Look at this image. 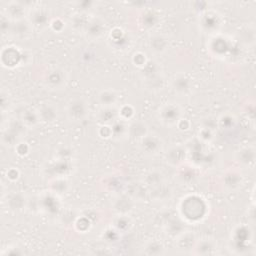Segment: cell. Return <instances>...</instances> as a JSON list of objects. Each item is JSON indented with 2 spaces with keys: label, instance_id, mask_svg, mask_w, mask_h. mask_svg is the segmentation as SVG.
Wrapping results in <instances>:
<instances>
[{
  "label": "cell",
  "instance_id": "obj_1",
  "mask_svg": "<svg viewBox=\"0 0 256 256\" xmlns=\"http://www.w3.org/2000/svg\"><path fill=\"white\" fill-rule=\"evenodd\" d=\"M182 218L189 222L201 220L206 213V204L204 200L197 196H188L182 199L180 204Z\"/></svg>",
  "mask_w": 256,
  "mask_h": 256
},
{
  "label": "cell",
  "instance_id": "obj_2",
  "mask_svg": "<svg viewBox=\"0 0 256 256\" xmlns=\"http://www.w3.org/2000/svg\"><path fill=\"white\" fill-rule=\"evenodd\" d=\"M142 69V79L146 89L159 91L164 87V76L157 62L148 60Z\"/></svg>",
  "mask_w": 256,
  "mask_h": 256
},
{
  "label": "cell",
  "instance_id": "obj_3",
  "mask_svg": "<svg viewBox=\"0 0 256 256\" xmlns=\"http://www.w3.org/2000/svg\"><path fill=\"white\" fill-rule=\"evenodd\" d=\"M67 118L72 122H81L89 114V104L82 96H75L69 99L66 104Z\"/></svg>",
  "mask_w": 256,
  "mask_h": 256
},
{
  "label": "cell",
  "instance_id": "obj_4",
  "mask_svg": "<svg viewBox=\"0 0 256 256\" xmlns=\"http://www.w3.org/2000/svg\"><path fill=\"white\" fill-rule=\"evenodd\" d=\"M24 128H26L20 120L7 122V126L3 127L1 142L6 147H16L22 140L24 134Z\"/></svg>",
  "mask_w": 256,
  "mask_h": 256
},
{
  "label": "cell",
  "instance_id": "obj_5",
  "mask_svg": "<svg viewBox=\"0 0 256 256\" xmlns=\"http://www.w3.org/2000/svg\"><path fill=\"white\" fill-rule=\"evenodd\" d=\"M157 117L159 121L165 126H176L182 118V109L178 104L174 102H168L163 104L158 109Z\"/></svg>",
  "mask_w": 256,
  "mask_h": 256
},
{
  "label": "cell",
  "instance_id": "obj_6",
  "mask_svg": "<svg viewBox=\"0 0 256 256\" xmlns=\"http://www.w3.org/2000/svg\"><path fill=\"white\" fill-rule=\"evenodd\" d=\"M42 81L47 89L60 90L67 82V74L62 68L54 67L45 72Z\"/></svg>",
  "mask_w": 256,
  "mask_h": 256
},
{
  "label": "cell",
  "instance_id": "obj_7",
  "mask_svg": "<svg viewBox=\"0 0 256 256\" xmlns=\"http://www.w3.org/2000/svg\"><path fill=\"white\" fill-rule=\"evenodd\" d=\"M28 22L32 26V28L42 29L51 24L50 21V12L44 6H35L28 10L27 18Z\"/></svg>",
  "mask_w": 256,
  "mask_h": 256
},
{
  "label": "cell",
  "instance_id": "obj_8",
  "mask_svg": "<svg viewBox=\"0 0 256 256\" xmlns=\"http://www.w3.org/2000/svg\"><path fill=\"white\" fill-rule=\"evenodd\" d=\"M139 149L148 156H155L163 149V140L154 133H148L140 141H138Z\"/></svg>",
  "mask_w": 256,
  "mask_h": 256
},
{
  "label": "cell",
  "instance_id": "obj_9",
  "mask_svg": "<svg viewBox=\"0 0 256 256\" xmlns=\"http://www.w3.org/2000/svg\"><path fill=\"white\" fill-rule=\"evenodd\" d=\"M105 31L106 26L104 21L100 17H91L83 31V34L89 40H97L104 35Z\"/></svg>",
  "mask_w": 256,
  "mask_h": 256
},
{
  "label": "cell",
  "instance_id": "obj_10",
  "mask_svg": "<svg viewBox=\"0 0 256 256\" xmlns=\"http://www.w3.org/2000/svg\"><path fill=\"white\" fill-rule=\"evenodd\" d=\"M41 122L54 123L59 117V109L57 105L51 101L42 102L36 107Z\"/></svg>",
  "mask_w": 256,
  "mask_h": 256
},
{
  "label": "cell",
  "instance_id": "obj_11",
  "mask_svg": "<svg viewBox=\"0 0 256 256\" xmlns=\"http://www.w3.org/2000/svg\"><path fill=\"white\" fill-rule=\"evenodd\" d=\"M186 157H187V150L182 145L171 146L165 154L166 162L173 167H179L183 165L186 160Z\"/></svg>",
  "mask_w": 256,
  "mask_h": 256
},
{
  "label": "cell",
  "instance_id": "obj_12",
  "mask_svg": "<svg viewBox=\"0 0 256 256\" xmlns=\"http://www.w3.org/2000/svg\"><path fill=\"white\" fill-rule=\"evenodd\" d=\"M171 87L178 95L187 96L192 92V81L184 74H177L172 78Z\"/></svg>",
  "mask_w": 256,
  "mask_h": 256
},
{
  "label": "cell",
  "instance_id": "obj_13",
  "mask_svg": "<svg viewBox=\"0 0 256 256\" xmlns=\"http://www.w3.org/2000/svg\"><path fill=\"white\" fill-rule=\"evenodd\" d=\"M28 11L20 2H9L7 4V8H5V16L12 22L24 20L27 18Z\"/></svg>",
  "mask_w": 256,
  "mask_h": 256
},
{
  "label": "cell",
  "instance_id": "obj_14",
  "mask_svg": "<svg viewBox=\"0 0 256 256\" xmlns=\"http://www.w3.org/2000/svg\"><path fill=\"white\" fill-rule=\"evenodd\" d=\"M96 119L101 125L110 126L119 119V110L116 106L101 107L96 114Z\"/></svg>",
  "mask_w": 256,
  "mask_h": 256
},
{
  "label": "cell",
  "instance_id": "obj_15",
  "mask_svg": "<svg viewBox=\"0 0 256 256\" xmlns=\"http://www.w3.org/2000/svg\"><path fill=\"white\" fill-rule=\"evenodd\" d=\"M149 133L148 125L143 120H131L128 122V137L137 142Z\"/></svg>",
  "mask_w": 256,
  "mask_h": 256
},
{
  "label": "cell",
  "instance_id": "obj_16",
  "mask_svg": "<svg viewBox=\"0 0 256 256\" xmlns=\"http://www.w3.org/2000/svg\"><path fill=\"white\" fill-rule=\"evenodd\" d=\"M148 46L155 54L164 53L169 47L168 38L161 33H153L149 36Z\"/></svg>",
  "mask_w": 256,
  "mask_h": 256
},
{
  "label": "cell",
  "instance_id": "obj_17",
  "mask_svg": "<svg viewBox=\"0 0 256 256\" xmlns=\"http://www.w3.org/2000/svg\"><path fill=\"white\" fill-rule=\"evenodd\" d=\"M27 204H28V199L21 192H13L7 196L6 205L8 209L13 212L22 211L24 208H26Z\"/></svg>",
  "mask_w": 256,
  "mask_h": 256
},
{
  "label": "cell",
  "instance_id": "obj_18",
  "mask_svg": "<svg viewBox=\"0 0 256 256\" xmlns=\"http://www.w3.org/2000/svg\"><path fill=\"white\" fill-rule=\"evenodd\" d=\"M133 206L134 199L128 194L118 196L113 203V209L116 213H118V215H127L132 211Z\"/></svg>",
  "mask_w": 256,
  "mask_h": 256
},
{
  "label": "cell",
  "instance_id": "obj_19",
  "mask_svg": "<svg viewBox=\"0 0 256 256\" xmlns=\"http://www.w3.org/2000/svg\"><path fill=\"white\" fill-rule=\"evenodd\" d=\"M235 159L243 166L250 167L254 165L255 149L253 146H244L235 153Z\"/></svg>",
  "mask_w": 256,
  "mask_h": 256
},
{
  "label": "cell",
  "instance_id": "obj_20",
  "mask_svg": "<svg viewBox=\"0 0 256 256\" xmlns=\"http://www.w3.org/2000/svg\"><path fill=\"white\" fill-rule=\"evenodd\" d=\"M97 100L101 107H113L117 105L119 96L114 89L106 88L98 93Z\"/></svg>",
  "mask_w": 256,
  "mask_h": 256
},
{
  "label": "cell",
  "instance_id": "obj_21",
  "mask_svg": "<svg viewBox=\"0 0 256 256\" xmlns=\"http://www.w3.org/2000/svg\"><path fill=\"white\" fill-rule=\"evenodd\" d=\"M194 253L198 255H211L216 254L217 252V243L210 238L201 239L200 241H196L194 245Z\"/></svg>",
  "mask_w": 256,
  "mask_h": 256
},
{
  "label": "cell",
  "instance_id": "obj_22",
  "mask_svg": "<svg viewBox=\"0 0 256 256\" xmlns=\"http://www.w3.org/2000/svg\"><path fill=\"white\" fill-rule=\"evenodd\" d=\"M20 121L26 128H34L40 122V117L36 108H26L20 116Z\"/></svg>",
  "mask_w": 256,
  "mask_h": 256
},
{
  "label": "cell",
  "instance_id": "obj_23",
  "mask_svg": "<svg viewBox=\"0 0 256 256\" xmlns=\"http://www.w3.org/2000/svg\"><path fill=\"white\" fill-rule=\"evenodd\" d=\"M90 15L87 14L85 11H79L75 14H73L70 18V25L71 28L77 32H83L85 27L87 26L89 20H90Z\"/></svg>",
  "mask_w": 256,
  "mask_h": 256
},
{
  "label": "cell",
  "instance_id": "obj_24",
  "mask_svg": "<svg viewBox=\"0 0 256 256\" xmlns=\"http://www.w3.org/2000/svg\"><path fill=\"white\" fill-rule=\"evenodd\" d=\"M111 137L115 140H122L128 136V122L122 119H117L110 125Z\"/></svg>",
  "mask_w": 256,
  "mask_h": 256
},
{
  "label": "cell",
  "instance_id": "obj_25",
  "mask_svg": "<svg viewBox=\"0 0 256 256\" xmlns=\"http://www.w3.org/2000/svg\"><path fill=\"white\" fill-rule=\"evenodd\" d=\"M172 196L171 187L163 182L162 184L151 188V197L157 201H165Z\"/></svg>",
  "mask_w": 256,
  "mask_h": 256
},
{
  "label": "cell",
  "instance_id": "obj_26",
  "mask_svg": "<svg viewBox=\"0 0 256 256\" xmlns=\"http://www.w3.org/2000/svg\"><path fill=\"white\" fill-rule=\"evenodd\" d=\"M144 182H145V184H146L148 187H150V188L156 187V186L162 184L163 182H165L164 174H163L160 170H157V169L150 170V171L145 175Z\"/></svg>",
  "mask_w": 256,
  "mask_h": 256
},
{
  "label": "cell",
  "instance_id": "obj_27",
  "mask_svg": "<svg viewBox=\"0 0 256 256\" xmlns=\"http://www.w3.org/2000/svg\"><path fill=\"white\" fill-rule=\"evenodd\" d=\"M49 185L52 193L57 195L66 193L69 188V183L65 177H55L50 181Z\"/></svg>",
  "mask_w": 256,
  "mask_h": 256
},
{
  "label": "cell",
  "instance_id": "obj_28",
  "mask_svg": "<svg viewBox=\"0 0 256 256\" xmlns=\"http://www.w3.org/2000/svg\"><path fill=\"white\" fill-rule=\"evenodd\" d=\"M223 176L225 186L230 189H235L242 183V175L236 170H230Z\"/></svg>",
  "mask_w": 256,
  "mask_h": 256
},
{
  "label": "cell",
  "instance_id": "obj_29",
  "mask_svg": "<svg viewBox=\"0 0 256 256\" xmlns=\"http://www.w3.org/2000/svg\"><path fill=\"white\" fill-rule=\"evenodd\" d=\"M195 236L189 231L182 232L177 236V245L180 249H190L195 245Z\"/></svg>",
  "mask_w": 256,
  "mask_h": 256
},
{
  "label": "cell",
  "instance_id": "obj_30",
  "mask_svg": "<svg viewBox=\"0 0 256 256\" xmlns=\"http://www.w3.org/2000/svg\"><path fill=\"white\" fill-rule=\"evenodd\" d=\"M218 120V128H222L225 130H231L233 129L237 124V119L234 115L230 113H225L221 115Z\"/></svg>",
  "mask_w": 256,
  "mask_h": 256
},
{
  "label": "cell",
  "instance_id": "obj_31",
  "mask_svg": "<svg viewBox=\"0 0 256 256\" xmlns=\"http://www.w3.org/2000/svg\"><path fill=\"white\" fill-rule=\"evenodd\" d=\"M144 253L148 255H159L164 253V246L157 240H151L146 243L144 247Z\"/></svg>",
  "mask_w": 256,
  "mask_h": 256
},
{
  "label": "cell",
  "instance_id": "obj_32",
  "mask_svg": "<svg viewBox=\"0 0 256 256\" xmlns=\"http://www.w3.org/2000/svg\"><path fill=\"white\" fill-rule=\"evenodd\" d=\"M114 228L117 232H124L131 226V221L127 215H118L113 221Z\"/></svg>",
  "mask_w": 256,
  "mask_h": 256
},
{
  "label": "cell",
  "instance_id": "obj_33",
  "mask_svg": "<svg viewBox=\"0 0 256 256\" xmlns=\"http://www.w3.org/2000/svg\"><path fill=\"white\" fill-rule=\"evenodd\" d=\"M200 127L214 132L218 128V120H217V118H215L213 116H205L201 120Z\"/></svg>",
  "mask_w": 256,
  "mask_h": 256
},
{
  "label": "cell",
  "instance_id": "obj_34",
  "mask_svg": "<svg viewBox=\"0 0 256 256\" xmlns=\"http://www.w3.org/2000/svg\"><path fill=\"white\" fill-rule=\"evenodd\" d=\"M72 154H73V151L69 146L62 145L56 150L55 156H56V159L70 161V159L72 158Z\"/></svg>",
  "mask_w": 256,
  "mask_h": 256
},
{
  "label": "cell",
  "instance_id": "obj_35",
  "mask_svg": "<svg viewBox=\"0 0 256 256\" xmlns=\"http://www.w3.org/2000/svg\"><path fill=\"white\" fill-rule=\"evenodd\" d=\"M119 110V118L124 120V121H131L133 115H134V109L132 106L130 105H126V106H122L121 108L118 109Z\"/></svg>",
  "mask_w": 256,
  "mask_h": 256
},
{
  "label": "cell",
  "instance_id": "obj_36",
  "mask_svg": "<svg viewBox=\"0 0 256 256\" xmlns=\"http://www.w3.org/2000/svg\"><path fill=\"white\" fill-rule=\"evenodd\" d=\"M198 138L202 143H209L214 138V132L200 127V129L198 131Z\"/></svg>",
  "mask_w": 256,
  "mask_h": 256
},
{
  "label": "cell",
  "instance_id": "obj_37",
  "mask_svg": "<svg viewBox=\"0 0 256 256\" xmlns=\"http://www.w3.org/2000/svg\"><path fill=\"white\" fill-rule=\"evenodd\" d=\"M147 61H148V60L146 59L145 54H143V53H141V52H137V53H135V54L133 55V63H134L136 66L140 67V68H143V67L146 65Z\"/></svg>",
  "mask_w": 256,
  "mask_h": 256
},
{
  "label": "cell",
  "instance_id": "obj_38",
  "mask_svg": "<svg viewBox=\"0 0 256 256\" xmlns=\"http://www.w3.org/2000/svg\"><path fill=\"white\" fill-rule=\"evenodd\" d=\"M9 97H8V94H5V92L4 91H2L1 92V110H2V112L4 113L5 112V107H7L8 108V106H9Z\"/></svg>",
  "mask_w": 256,
  "mask_h": 256
}]
</instances>
